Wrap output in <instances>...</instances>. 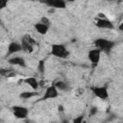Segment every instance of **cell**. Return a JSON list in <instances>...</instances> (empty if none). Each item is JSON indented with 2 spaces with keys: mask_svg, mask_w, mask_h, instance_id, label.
Instances as JSON below:
<instances>
[{
  "mask_svg": "<svg viewBox=\"0 0 123 123\" xmlns=\"http://www.w3.org/2000/svg\"><path fill=\"white\" fill-rule=\"evenodd\" d=\"M94 45L96 48L100 49L101 51H105V52H110L115 45V42L110 39H106V38H96L94 40Z\"/></svg>",
  "mask_w": 123,
  "mask_h": 123,
  "instance_id": "1",
  "label": "cell"
},
{
  "mask_svg": "<svg viewBox=\"0 0 123 123\" xmlns=\"http://www.w3.org/2000/svg\"><path fill=\"white\" fill-rule=\"evenodd\" d=\"M51 54L57 58L66 59L69 57L70 52L62 44H53L51 48Z\"/></svg>",
  "mask_w": 123,
  "mask_h": 123,
  "instance_id": "2",
  "label": "cell"
},
{
  "mask_svg": "<svg viewBox=\"0 0 123 123\" xmlns=\"http://www.w3.org/2000/svg\"><path fill=\"white\" fill-rule=\"evenodd\" d=\"M34 44H36V41L29 35H25V36L22 37L21 46H22V50L23 51H26L28 53L33 52V50H34V48H33Z\"/></svg>",
  "mask_w": 123,
  "mask_h": 123,
  "instance_id": "3",
  "label": "cell"
},
{
  "mask_svg": "<svg viewBox=\"0 0 123 123\" xmlns=\"http://www.w3.org/2000/svg\"><path fill=\"white\" fill-rule=\"evenodd\" d=\"M40 3L45 4L52 9H65L66 2L65 0H38Z\"/></svg>",
  "mask_w": 123,
  "mask_h": 123,
  "instance_id": "4",
  "label": "cell"
},
{
  "mask_svg": "<svg viewBox=\"0 0 123 123\" xmlns=\"http://www.w3.org/2000/svg\"><path fill=\"white\" fill-rule=\"evenodd\" d=\"M90 90L92 93L97 96L100 99H107L109 98V93H108V88L107 86H90Z\"/></svg>",
  "mask_w": 123,
  "mask_h": 123,
  "instance_id": "5",
  "label": "cell"
},
{
  "mask_svg": "<svg viewBox=\"0 0 123 123\" xmlns=\"http://www.w3.org/2000/svg\"><path fill=\"white\" fill-rule=\"evenodd\" d=\"M12 112L16 118L24 119L28 116L29 110L25 107H22V106H13L12 107Z\"/></svg>",
  "mask_w": 123,
  "mask_h": 123,
  "instance_id": "6",
  "label": "cell"
},
{
  "mask_svg": "<svg viewBox=\"0 0 123 123\" xmlns=\"http://www.w3.org/2000/svg\"><path fill=\"white\" fill-rule=\"evenodd\" d=\"M100 56H101V50L96 48V49H92L88 52V60L91 62V65L93 67H95L99 61H100Z\"/></svg>",
  "mask_w": 123,
  "mask_h": 123,
  "instance_id": "7",
  "label": "cell"
},
{
  "mask_svg": "<svg viewBox=\"0 0 123 123\" xmlns=\"http://www.w3.org/2000/svg\"><path fill=\"white\" fill-rule=\"evenodd\" d=\"M58 95H59V92H58L57 87H56L54 85H52V86H48V87L46 88V91L44 92V95L40 98L39 101H44V100H46V99L56 98V97H58Z\"/></svg>",
  "mask_w": 123,
  "mask_h": 123,
  "instance_id": "8",
  "label": "cell"
},
{
  "mask_svg": "<svg viewBox=\"0 0 123 123\" xmlns=\"http://www.w3.org/2000/svg\"><path fill=\"white\" fill-rule=\"evenodd\" d=\"M95 25H96L98 28H100V29L111 30V29L114 28L113 23H112L111 20L107 19V18H99V19H97L96 22H95Z\"/></svg>",
  "mask_w": 123,
  "mask_h": 123,
  "instance_id": "9",
  "label": "cell"
},
{
  "mask_svg": "<svg viewBox=\"0 0 123 123\" xmlns=\"http://www.w3.org/2000/svg\"><path fill=\"white\" fill-rule=\"evenodd\" d=\"M22 51V46L20 43L18 42H11L8 46V52H7V56L12 55L13 53H17Z\"/></svg>",
  "mask_w": 123,
  "mask_h": 123,
  "instance_id": "10",
  "label": "cell"
},
{
  "mask_svg": "<svg viewBox=\"0 0 123 123\" xmlns=\"http://www.w3.org/2000/svg\"><path fill=\"white\" fill-rule=\"evenodd\" d=\"M8 62L12 65H19L21 67H25L26 66V63H25V60L21 57H13V58H11Z\"/></svg>",
  "mask_w": 123,
  "mask_h": 123,
  "instance_id": "11",
  "label": "cell"
},
{
  "mask_svg": "<svg viewBox=\"0 0 123 123\" xmlns=\"http://www.w3.org/2000/svg\"><path fill=\"white\" fill-rule=\"evenodd\" d=\"M22 82L25 83V84H27L28 86H30L34 90H37V87H38V86H39L38 85V82L37 81V79L35 77H27V78L23 79Z\"/></svg>",
  "mask_w": 123,
  "mask_h": 123,
  "instance_id": "12",
  "label": "cell"
},
{
  "mask_svg": "<svg viewBox=\"0 0 123 123\" xmlns=\"http://www.w3.org/2000/svg\"><path fill=\"white\" fill-rule=\"evenodd\" d=\"M34 27H35L36 31L38 34H40V35H45L48 32V28H49V26H47V25H45V24H43L41 22L35 23L34 24Z\"/></svg>",
  "mask_w": 123,
  "mask_h": 123,
  "instance_id": "13",
  "label": "cell"
},
{
  "mask_svg": "<svg viewBox=\"0 0 123 123\" xmlns=\"http://www.w3.org/2000/svg\"><path fill=\"white\" fill-rule=\"evenodd\" d=\"M53 85L57 87V89H58V90L67 91V90H69V89H70L69 86H68L65 82H63V81H58V82H56V83H55V84H53Z\"/></svg>",
  "mask_w": 123,
  "mask_h": 123,
  "instance_id": "14",
  "label": "cell"
},
{
  "mask_svg": "<svg viewBox=\"0 0 123 123\" xmlns=\"http://www.w3.org/2000/svg\"><path fill=\"white\" fill-rule=\"evenodd\" d=\"M0 75L4 76V77H7V78H11V77H13L16 75V72L12 71V69H0Z\"/></svg>",
  "mask_w": 123,
  "mask_h": 123,
  "instance_id": "15",
  "label": "cell"
},
{
  "mask_svg": "<svg viewBox=\"0 0 123 123\" xmlns=\"http://www.w3.org/2000/svg\"><path fill=\"white\" fill-rule=\"evenodd\" d=\"M37 93V92H31V91H24V92H21L19 94V97L22 98V99H29V98H32L34 96H36Z\"/></svg>",
  "mask_w": 123,
  "mask_h": 123,
  "instance_id": "16",
  "label": "cell"
},
{
  "mask_svg": "<svg viewBox=\"0 0 123 123\" xmlns=\"http://www.w3.org/2000/svg\"><path fill=\"white\" fill-rule=\"evenodd\" d=\"M45 62H44V60H41V61H39L38 62V64H37V69H38V71L41 73V74H43L44 73V69H45Z\"/></svg>",
  "mask_w": 123,
  "mask_h": 123,
  "instance_id": "17",
  "label": "cell"
},
{
  "mask_svg": "<svg viewBox=\"0 0 123 123\" xmlns=\"http://www.w3.org/2000/svg\"><path fill=\"white\" fill-rule=\"evenodd\" d=\"M40 22L43 23V24H45V25H47V26L50 25V20H49V18L46 17V16H42L41 19H40Z\"/></svg>",
  "mask_w": 123,
  "mask_h": 123,
  "instance_id": "18",
  "label": "cell"
},
{
  "mask_svg": "<svg viewBox=\"0 0 123 123\" xmlns=\"http://www.w3.org/2000/svg\"><path fill=\"white\" fill-rule=\"evenodd\" d=\"M9 0H0V10H3L4 8L7 7Z\"/></svg>",
  "mask_w": 123,
  "mask_h": 123,
  "instance_id": "19",
  "label": "cell"
},
{
  "mask_svg": "<svg viewBox=\"0 0 123 123\" xmlns=\"http://www.w3.org/2000/svg\"><path fill=\"white\" fill-rule=\"evenodd\" d=\"M84 120V115H80L79 117H76L75 119H73V122L74 123H82Z\"/></svg>",
  "mask_w": 123,
  "mask_h": 123,
  "instance_id": "20",
  "label": "cell"
},
{
  "mask_svg": "<svg viewBox=\"0 0 123 123\" xmlns=\"http://www.w3.org/2000/svg\"><path fill=\"white\" fill-rule=\"evenodd\" d=\"M96 112H97V108H96V107H92V108L90 109L89 114H90V115H95Z\"/></svg>",
  "mask_w": 123,
  "mask_h": 123,
  "instance_id": "21",
  "label": "cell"
},
{
  "mask_svg": "<svg viewBox=\"0 0 123 123\" xmlns=\"http://www.w3.org/2000/svg\"><path fill=\"white\" fill-rule=\"evenodd\" d=\"M59 111H63V106H62V105H60V106H59Z\"/></svg>",
  "mask_w": 123,
  "mask_h": 123,
  "instance_id": "22",
  "label": "cell"
},
{
  "mask_svg": "<svg viewBox=\"0 0 123 123\" xmlns=\"http://www.w3.org/2000/svg\"><path fill=\"white\" fill-rule=\"evenodd\" d=\"M66 1H67V2H74L75 0H66Z\"/></svg>",
  "mask_w": 123,
  "mask_h": 123,
  "instance_id": "23",
  "label": "cell"
},
{
  "mask_svg": "<svg viewBox=\"0 0 123 123\" xmlns=\"http://www.w3.org/2000/svg\"><path fill=\"white\" fill-rule=\"evenodd\" d=\"M106 1H109V2H113V1H116V0H106Z\"/></svg>",
  "mask_w": 123,
  "mask_h": 123,
  "instance_id": "24",
  "label": "cell"
},
{
  "mask_svg": "<svg viewBox=\"0 0 123 123\" xmlns=\"http://www.w3.org/2000/svg\"><path fill=\"white\" fill-rule=\"evenodd\" d=\"M116 1H117L118 3H121V1H122V0H116Z\"/></svg>",
  "mask_w": 123,
  "mask_h": 123,
  "instance_id": "25",
  "label": "cell"
}]
</instances>
